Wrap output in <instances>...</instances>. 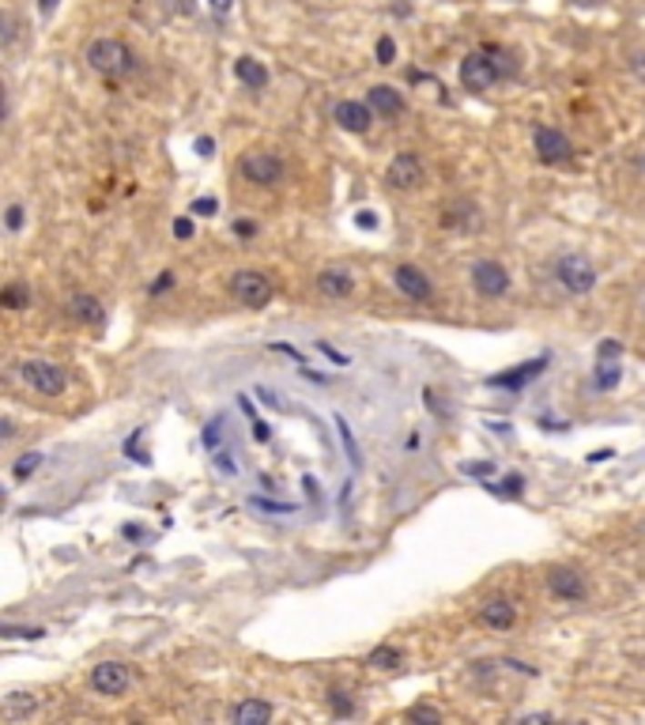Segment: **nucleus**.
Here are the masks:
<instances>
[{"label": "nucleus", "instance_id": "nucleus-1", "mask_svg": "<svg viewBox=\"0 0 645 725\" xmlns=\"http://www.w3.org/2000/svg\"><path fill=\"white\" fill-rule=\"evenodd\" d=\"M509 72H518V65L509 61V54L502 45H483V49H472L469 57L460 61V87L472 91V95H483L491 91L502 76Z\"/></svg>", "mask_w": 645, "mask_h": 725}, {"label": "nucleus", "instance_id": "nucleus-2", "mask_svg": "<svg viewBox=\"0 0 645 725\" xmlns=\"http://www.w3.org/2000/svg\"><path fill=\"white\" fill-rule=\"evenodd\" d=\"M87 65L95 72H102V76H128V72L136 68V57H133V49L117 38H95L87 45Z\"/></svg>", "mask_w": 645, "mask_h": 725}, {"label": "nucleus", "instance_id": "nucleus-3", "mask_svg": "<svg viewBox=\"0 0 645 725\" xmlns=\"http://www.w3.org/2000/svg\"><path fill=\"white\" fill-rule=\"evenodd\" d=\"M230 295L249 310H265L272 303V280L261 268H238L235 277H230Z\"/></svg>", "mask_w": 645, "mask_h": 725}, {"label": "nucleus", "instance_id": "nucleus-4", "mask_svg": "<svg viewBox=\"0 0 645 725\" xmlns=\"http://www.w3.org/2000/svg\"><path fill=\"white\" fill-rule=\"evenodd\" d=\"M555 277H559V284L570 291V295H589L592 287H597V265H592L585 254H562L559 261H555Z\"/></svg>", "mask_w": 645, "mask_h": 725}, {"label": "nucleus", "instance_id": "nucleus-5", "mask_svg": "<svg viewBox=\"0 0 645 725\" xmlns=\"http://www.w3.org/2000/svg\"><path fill=\"white\" fill-rule=\"evenodd\" d=\"M19 378L27 382L35 393H42V397H61L65 386H68L65 370L57 363H49V359H23L19 363Z\"/></svg>", "mask_w": 645, "mask_h": 725}, {"label": "nucleus", "instance_id": "nucleus-6", "mask_svg": "<svg viewBox=\"0 0 645 725\" xmlns=\"http://www.w3.org/2000/svg\"><path fill=\"white\" fill-rule=\"evenodd\" d=\"M238 170L246 174V182L261 186V189H272V186L283 182V159L276 152H261V147H257V152H246Z\"/></svg>", "mask_w": 645, "mask_h": 725}, {"label": "nucleus", "instance_id": "nucleus-7", "mask_svg": "<svg viewBox=\"0 0 645 725\" xmlns=\"http://www.w3.org/2000/svg\"><path fill=\"white\" fill-rule=\"evenodd\" d=\"M423 178H427V166H423V159L416 152H400V156H393L389 166H385V182H389L393 189H400V193L419 189Z\"/></svg>", "mask_w": 645, "mask_h": 725}, {"label": "nucleus", "instance_id": "nucleus-8", "mask_svg": "<svg viewBox=\"0 0 645 725\" xmlns=\"http://www.w3.org/2000/svg\"><path fill=\"white\" fill-rule=\"evenodd\" d=\"M128 684H133V672H128L125 661H98L91 669V691L95 695L114 699V695H125Z\"/></svg>", "mask_w": 645, "mask_h": 725}, {"label": "nucleus", "instance_id": "nucleus-9", "mask_svg": "<svg viewBox=\"0 0 645 725\" xmlns=\"http://www.w3.org/2000/svg\"><path fill=\"white\" fill-rule=\"evenodd\" d=\"M532 144H536L539 163H548V166H559V163H570V159H574V144H570V136L559 133V129H536Z\"/></svg>", "mask_w": 645, "mask_h": 725}, {"label": "nucleus", "instance_id": "nucleus-10", "mask_svg": "<svg viewBox=\"0 0 645 725\" xmlns=\"http://www.w3.org/2000/svg\"><path fill=\"white\" fill-rule=\"evenodd\" d=\"M548 589H551V597H559V601H566V605L585 601V593H589L581 570H574V567H551L548 570Z\"/></svg>", "mask_w": 645, "mask_h": 725}, {"label": "nucleus", "instance_id": "nucleus-11", "mask_svg": "<svg viewBox=\"0 0 645 725\" xmlns=\"http://www.w3.org/2000/svg\"><path fill=\"white\" fill-rule=\"evenodd\" d=\"M332 121L340 125L344 133H370V125H374V106L370 103H358V98H344V103H337L332 106Z\"/></svg>", "mask_w": 645, "mask_h": 725}, {"label": "nucleus", "instance_id": "nucleus-12", "mask_svg": "<svg viewBox=\"0 0 645 725\" xmlns=\"http://www.w3.org/2000/svg\"><path fill=\"white\" fill-rule=\"evenodd\" d=\"M393 284H397L400 295L411 298V303H430V295H434V284H430V277L419 265H397L393 268Z\"/></svg>", "mask_w": 645, "mask_h": 725}, {"label": "nucleus", "instance_id": "nucleus-13", "mask_svg": "<svg viewBox=\"0 0 645 725\" xmlns=\"http://www.w3.org/2000/svg\"><path fill=\"white\" fill-rule=\"evenodd\" d=\"M472 287L483 298H502L509 291V272L499 261H476L472 265Z\"/></svg>", "mask_w": 645, "mask_h": 725}, {"label": "nucleus", "instance_id": "nucleus-14", "mask_svg": "<svg viewBox=\"0 0 645 725\" xmlns=\"http://www.w3.org/2000/svg\"><path fill=\"white\" fill-rule=\"evenodd\" d=\"M548 370V356L544 359H529V363H521V367H513V370H502V374H491L487 378V386H495V389H525L536 374H544Z\"/></svg>", "mask_w": 645, "mask_h": 725}, {"label": "nucleus", "instance_id": "nucleus-15", "mask_svg": "<svg viewBox=\"0 0 645 725\" xmlns=\"http://www.w3.org/2000/svg\"><path fill=\"white\" fill-rule=\"evenodd\" d=\"M317 291L325 295V298H348L351 291H355V277H351V268H344V265H328V268H321L317 272Z\"/></svg>", "mask_w": 645, "mask_h": 725}, {"label": "nucleus", "instance_id": "nucleus-16", "mask_svg": "<svg viewBox=\"0 0 645 725\" xmlns=\"http://www.w3.org/2000/svg\"><path fill=\"white\" fill-rule=\"evenodd\" d=\"M479 623L483 628H495V631H509L518 623V609H513L509 597H491V601L479 605Z\"/></svg>", "mask_w": 645, "mask_h": 725}, {"label": "nucleus", "instance_id": "nucleus-17", "mask_svg": "<svg viewBox=\"0 0 645 725\" xmlns=\"http://www.w3.org/2000/svg\"><path fill=\"white\" fill-rule=\"evenodd\" d=\"M367 103H370L374 114H381L385 121H393V117L404 114V95H400L393 84H374V87L367 91Z\"/></svg>", "mask_w": 645, "mask_h": 725}, {"label": "nucleus", "instance_id": "nucleus-18", "mask_svg": "<svg viewBox=\"0 0 645 725\" xmlns=\"http://www.w3.org/2000/svg\"><path fill=\"white\" fill-rule=\"evenodd\" d=\"M272 714H276V707L268 703V699H242V703L230 710V721L235 725H265V721H272Z\"/></svg>", "mask_w": 645, "mask_h": 725}, {"label": "nucleus", "instance_id": "nucleus-19", "mask_svg": "<svg viewBox=\"0 0 645 725\" xmlns=\"http://www.w3.org/2000/svg\"><path fill=\"white\" fill-rule=\"evenodd\" d=\"M235 76L242 80V87H249V91H265L268 87V68H265V61H257V57H238L235 61Z\"/></svg>", "mask_w": 645, "mask_h": 725}, {"label": "nucleus", "instance_id": "nucleus-20", "mask_svg": "<svg viewBox=\"0 0 645 725\" xmlns=\"http://www.w3.org/2000/svg\"><path fill=\"white\" fill-rule=\"evenodd\" d=\"M68 314L76 317V321H84V325H102L106 321V314H102V303L95 295H72L68 298Z\"/></svg>", "mask_w": 645, "mask_h": 725}, {"label": "nucleus", "instance_id": "nucleus-21", "mask_svg": "<svg viewBox=\"0 0 645 725\" xmlns=\"http://www.w3.org/2000/svg\"><path fill=\"white\" fill-rule=\"evenodd\" d=\"M0 303H5L8 310H23V307H31V287H27V284H8L5 291H0Z\"/></svg>", "mask_w": 645, "mask_h": 725}, {"label": "nucleus", "instance_id": "nucleus-22", "mask_svg": "<svg viewBox=\"0 0 645 725\" xmlns=\"http://www.w3.org/2000/svg\"><path fill=\"white\" fill-rule=\"evenodd\" d=\"M370 669H397L400 665V649L397 646H374L370 658H367Z\"/></svg>", "mask_w": 645, "mask_h": 725}, {"label": "nucleus", "instance_id": "nucleus-23", "mask_svg": "<svg viewBox=\"0 0 645 725\" xmlns=\"http://www.w3.org/2000/svg\"><path fill=\"white\" fill-rule=\"evenodd\" d=\"M337 431H340V438H344V449H348V461H351V468H358L363 465V454H358V442H355V431H351V423L340 416L337 419Z\"/></svg>", "mask_w": 645, "mask_h": 725}, {"label": "nucleus", "instance_id": "nucleus-24", "mask_svg": "<svg viewBox=\"0 0 645 725\" xmlns=\"http://www.w3.org/2000/svg\"><path fill=\"white\" fill-rule=\"evenodd\" d=\"M619 378H623V370H619V363L615 359H600V367H597V389H615L619 386Z\"/></svg>", "mask_w": 645, "mask_h": 725}, {"label": "nucleus", "instance_id": "nucleus-25", "mask_svg": "<svg viewBox=\"0 0 645 725\" xmlns=\"http://www.w3.org/2000/svg\"><path fill=\"white\" fill-rule=\"evenodd\" d=\"M38 465H42V454H35V449H31V454H23L19 461H15V468H12V477L23 484V480H27V477H35V472H38Z\"/></svg>", "mask_w": 645, "mask_h": 725}, {"label": "nucleus", "instance_id": "nucleus-26", "mask_svg": "<svg viewBox=\"0 0 645 725\" xmlns=\"http://www.w3.org/2000/svg\"><path fill=\"white\" fill-rule=\"evenodd\" d=\"M374 54H378V65H393V61H397V42H393L389 35H385V38H378Z\"/></svg>", "mask_w": 645, "mask_h": 725}, {"label": "nucleus", "instance_id": "nucleus-27", "mask_svg": "<svg viewBox=\"0 0 645 725\" xmlns=\"http://www.w3.org/2000/svg\"><path fill=\"white\" fill-rule=\"evenodd\" d=\"M408 721H442V710L427 707V703H416V707L408 710Z\"/></svg>", "mask_w": 645, "mask_h": 725}, {"label": "nucleus", "instance_id": "nucleus-28", "mask_svg": "<svg viewBox=\"0 0 645 725\" xmlns=\"http://www.w3.org/2000/svg\"><path fill=\"white\" fill-rule=\"evenodd\" d=\"M219 438H223V416H216V419L208 423V431H204V446H208L212 454H216V449H219Z\"/></svg>", "mask_w": 645, "mask_h": 725}, {"label": "nucleus", "instance_id": "nucleus-29", "mask_svg": "<svg viewBox=\"0 0 645 725\" xmlns=\"http://www.w3.org/2000/svg\"><path fill=\"white\" fill-rule=\"evenodd\" d=\"M216 208H219L216 196H197V201L189 205V212H193V216H216Z\"/></svg>", "mask_w": 645, "mask_h": 725}, {"label": "nucleus", "instance_id": "nucleus-30", "mask_svg": "<svg viewBox=\"0 0 645 725\" xmlns=\"http://www.w3.org/2000/svg\"><path fill=\"white\" fill-rule=\"evenodd\" d=\"M328 707L337 710V714H351V710H355L351 699H344V691H328Z\"/></svg>", "mask_w": 645, "mask_h": 725}, {"label": "nucleus", "instance_id": "nucleus-31", "mask_svg": "<svg viewBox=\"0 0 645 725\" xmlns=\"http://www.w3.org/2000/svg\"><path fill=\"white\" fill-rule=\"evenodd\" d=\"M23 219H27V216H23V205H8V216H5L8 231H19V227H23Z\"/></svg>", "mask_w": 645, "mask_h": 725}, {"label": "nucleus", "instance_id": "nucleus-32", "mask_svg": "<svg viewBox=\"0 0 645 725\" xmlns=\"http://www.w3.org/2000/svg\"><path fill=\"white\" fill-rule=\"evenodd\" d=\"M464 472H469V477H491L495 465L491 461H469V465H464Z\"/></svg>", "mask_w": 645, "mask_h": 725}, {"label": "nucleus", "instance_id": "nucleus-33", "mask_svg": "<svg viewBox=\"0 0 645 725\" xmlns=\"http://www.w3.org/2000/svg\"><path fill=\"white\" fill-rule=\"evenodd\" d=\"M5 635L8 639H42L45 631L42 628H5Z\"/></svg>", "mask_w": 645, "mask_h": 725}, {"label": "nucleus", "instance_id": "nucleus-34", "mask_svg": "<svg viewBox=\"0 0 645 725\" xmlns=\"http://www.w3.org/2000/svg\"><path fill=\"white\" fill-rule=\"evenodd\" d=\"M469 212H472V205H457V208H449V212H446V223H449V227H460L464 216H469Z\"/></svg>", "mask_w": 645, "mask_h": 725}, {"label": "nucleus", "instance_id": "nucleus-35", "mask_svg": "<svg viewBox=\"0 0 645 725\" xmlns=\"http://www.w3.org/2000/svg\"><path fill=\"white\" fill-rule=\"evenodd\" d=\"M253 393H257V397H261V405H272V408H283V401H279V397H276V389H268V386H257Z\"/></svg>", "mask_w": 645, "mask_h": 725}, {"label": "nucleus", "instance_id": "nucleus-36", "mask_svg": "<svg viewBox=\"0 0 645 725\" xmlns=\"http://www.w3.org/2000/svg\"><path fill=\"white\" fill-rule=\"evenodd\" d=\"M521 488H525V480H521V477H506L499 491H502V495H521Z\"/></svg>", "mask_w": 645, "mask_h": 725}, {"label": "nucleus", "instance_id": "nucleus-37", "mask_svg": "<svg viewBox=\"0 0 645 725\" xmlns=\"http://www.w3.org/2000/svg\"><path fill=\"white\" fill-rule=\"evenodd\" d=\"M174 235L177 238H193V219H174Z\"/></svg>", "mask_w": 645, "mask_h": 725}, {"label": "nucleus", "instance_id": "nucleus-38", "mask_svg": "<svg viewBox=\"0 0 645 725\" xmlns=\"http://www.w3.org/2000/svg\"><path fill=\"white\" fill-rule=\"evenodd\" d=\"M253 438H257V442H268V438H272V431H268V423H261V419H253Z\"/></svg>", "mask_w": 645, "mask_h": 725}, {"label": "nucleus", "instance_id": "nucleus-39", "mask_svg": "<svg viewBox=\"0 0 645 725\" xmlns=\"http://www.w3.org/2000/svg\"><path fill=\"white\" fill-rule=\"evenodd\" d=\"M317 347H321V352H325V356H328L332 363H337V367H348V356H340V352H332V344H325V340H321Z\"/></svg>", "mask_w": 645, "mask_h": 725}, {"label": "nucleus", "instance_id": "nucleus-40", "mask_svg": "<svg viewBox=\"0 0 645 725\" xmlns=\"http://www.w3.org/2000/svg\"><path fill=\"white\" fill-rule=\"evenodd\" d=\"M212 152H216V140H208V136H200V140H197V156H204V159H208Z\"/></svg>", "mask_w": 645, "mask_h": 725}, {"label": "nucleus", "instance_id": "nucleus-41", "mask_svg": "<svg viewBox=\"0 0 645 725\" xmlns=\"http://www.w3.org/2000/svg\"><path fill=\"white\" fill-rule=\"evenodd\" d=\"M615 356H619V344H615V340L600 344V359H615Z\"/></svg>", "mask_w": 645, "mask_h": 725}, {"label": "nucleus", "instance_id": "nucleus-42", "mask_svg": "<svg viewBox=\"0 0 645 725\" xmlns=\"http://www.w3.org/2000/svg\"><path fill=\"white\" fill-rule=\"evenodd\" d=\"M170 284H174V277H170V272H163V277H159V284H155V287H151V295H159V291H166Z\"/></svg>", "mask_w": 645, "mask_h": 725}, {"label": "nucleus", "instance_id": "nucleus-43", "mask_svg": "<svg viewBox=\"0 0 645 725\" xmlns=\"http://www.w3.org/2000/svg\"><path fill=\"white\" fill-rule=\"evenodd\" d=\"M208 5H212V12L227 15V12H230V5H235V0H208Z\"/></svg>", "mask_w": 645, "mask_h": 725}, {"label": "nucleus", "instance_id": "nucleus-44", "mask_svg": "<svg viewBox=\"0 0 645 725\" xmlns=\"http://www.w3.org/2000/svg\"><path fill=\"white\" fill-rule=\"evenodd\" d=\"M253 507H268V503H261V498H253ZM272 510H279V514H291L295 507H287V503H272Z\"/></svg>", "mask_w": 645, "mask_h": 725}, {"label": "nucleus", "instance_id": "nucleus-45", "mask_svg": "<svg viewBox=\"0 0 645 725\" xmlns=\"http://www.w3.org/2000/svg\"><path fill=\"white\" fill-rule=\"evenodd\" d=\"M235 235H246V238H249V235H257V227H253V223H242V219H238V223H235Z\"/></svg>", "mask_w": 645, "mask_h": 725}, {"label": "nucleus", "instance_id": "nucleus-46", "mask_svg": "<svg viewBox=\"0 0 645 725\" xmlns=\"http://www.w3.org/2000/svg\"><path fill=\"white\" fill-rule=\"evenodd\" d=\"M38 8H42V15H54V8H57V0H38Z\"/></svg>", "mask_w": 645, "mask_h": 725}, {"label": "nucleus", "instance_id": "nucleus-47", "mask_svg": "<svg viewBox=\"0 0 645 725\" xmlns=\"http://www.w3.org/2000/svg\"><path fill=\"white\" fill-rule=\"evenodd\" d=\"M578 8H600V5H608V0H574Z\"/></svg>", "mask_w": 645, "mask_h": 725}]
</instances>
